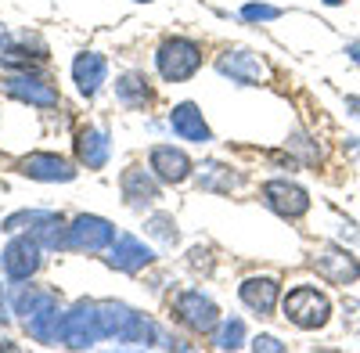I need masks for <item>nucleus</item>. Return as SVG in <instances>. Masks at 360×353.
Segmentation results:
<instances>
[{
    "label": "nucleus",
    "instance_id": "nucleus-1",
    "mask_svg": "<svg viewBox=\"0 0 360 353\" xmlns=\"http://www.w3.org/2000/svg\"><path fill=\"white\" fill-rule=\"evenodd\" d=\"M281 310H285V321H292L303 332H317L332 321V300L317 285H295L288 296H281Z\"/></svg>",
    "mask_w": 360,
    "mask_h": 353
},
{
    "label": "nucleus",
    "instance_id": "nucleus-2",
    "mask_svg": "<svg viewBox=\"0 0 360 353\" xmlns=\"http://www.w3.org/2000/svg\"><path fill=\"white\" fill-rule=\"evenodd\" d=\"M155 69L166 83H184L202 69V47L188 37H169L155 51Z\"/></svg>",
    "mask_w": 360,
    "mask_h": 353
},
{
    "label": "nucleus",
    "instance_id": "nucleus-3",
    "mask_svg": "<svg viewBox=\"0 0 360 353\" xmlns=\"http://www.w3.org/2000/svg\"><path fill=\"white\" fill-rule=\"evenodd\" d=\"M101 335V325H98V303L90 300H79L72 310L62 314V325H58V342L69 346V349H90Z\"/></svg>",
    "mask_w": 360,
    "mask_h": 353
},
{
    "label": "nucleus",
    "instance_id": "nucleus-4",
    "mask_svg": "<svg viewBox=\"0 0 360 353\" xmlns=\"http://www.w3.org/2000/svg\"><path fill=\"white\" fill-rule=\"evenodd\" d=\"M173 317H176L188 332H195V335H213L217 325L224 321L220 310H217V303L209 300V296H202L198 288L176 292V300H173Z\"/></svg>",
    "mask_w": 360,
    "mask_h": 353
},
{
    "label": "nucleus",
    "instance_id": "nucleus-5",
    "mask_svg": "<svg viewBox=\"0 0 360 353\" xmlns=\"http://www.w3.org/2000/svg\"><path fill=\"white\" fill-rule=\"evenodd\" d=\"M310 267L317 271V278H324L328 285H356L360 281V256L349 252L346 245H321L310 259Z\"/></svg>",
    "mask_w": 360,
    "mask_h": 353
},
{
    "label": "nucleus",
    "instance_id": "nucleus-6",
    "mask_svg": "<svg viewBox=\"0 0 360 353\" xmlns=\"http://www.w3.org/2000/svg\"><path fill=\"white\" fill-rule=\"evenodd\" d=\"M44 263V245L37 242V234H15L0 252V267L11 281H29Z\"/></svg>",
    "mask_w": 360,
    "mask_h": 353
},
{
    "label": "nucleus",
    "instance_id": "nucleus-7",
    "mask_svg": "<svg viewBox=\"0 0 360 353\" xmlns=\"http://www.w3.org/2000/svg\"><path fill=\"white\" fill-rule=\"evenodd\" d=\"M263 205L270 213L285 217V220H299V217H307V210H310V191L303 184L288 181V176H278V181L263 184Z\"/></svg>",
    "mask_w": 360,
    "mask_h": 353
},
{
    "label": "nucleus",
    "instance_id": "nucleus-8",
    "mask_svg": "<svg viewBox=\"0 0 360 353\" xmlns=\"http://www.w3.org/2000/svg\"><path fill=\"white\" fill-rule=\"evenodd\" d=\"M217 72L227 76L231 83H242V86H259L270 79L266 62L245 47H227L224 54H217Z\"/></svg>",
    "mask_w": 360,
    "mask_h": 353
},
{
    "label": "nucleus",
    "instance_id": "nucleus-9",
    "mask_svg": "<svg viewBox=\"0 0 360 353\" xmlns=\"http://www.w3.org/2000/svg\"><path fill=\"white\" fill-rule=\"evenodd\" d=\"M0 83H4V94H11L22 105H33V108H58V101H62L54 83L40 72H8Z\"/></svg>",
    "mask_w": 360,
    "mask_h": 353
},
{
    "label": "nucleus",
    "instance_id": "nucleus-10",
    "mask_svg": "<svg viewBox=\"0 0 360 353\" xmlns=\"http://www.w3.org/2000/svg\"><path fill=\"white\" fill-rule=\"evenodd\" d=\"M119 238L112 220L94 217V213H83L69 224V249L72 252H108L112 242Z\"/></svg>",
    "mask_w": 360,
    "mask_h": 353
},
{
    "label": "nucleus",
    "instance_id": "nucleus-11",
    "mask_svg": "<svg viewBox=\"0 0 360 353\" xmlns=\"http://www.w3.org/2000/svg\"><path fill=\"white\" fill-rule=\"evenodd\" d=\"M18 173L29 181H44V184H69L76 181V166L54 152H29L25 159H18Z\"/></svg>",
    "mask_w": 360,
    "mask_h": 353
},
{
    "label": "nucleus",
    "instance_id": "nucleus-12",
    "mask_svg": "<svg viewBox=\"0 0 360 353\" xmlns=\"http://www.w3.org/2000/svg\"><path fill=\"white\" fill-rule=\"evenodd\" d=\"M148 169H152L162 184H184L195 173V162L188 159V152L173 148V144H155L148 152Z\"/></svg>",
    "mask_w": 360,
    "mask_h": 353
},
{
    "label": "nucleus",
    "instance_id": "nucleus-13",
    "mask_svg": "<svg viewBox=\"0 0 360 353\" xmlns=\"http://www.w3.org/2000/svg\"><path fill=\"white\" fill-rule=\"evenodd\" d=\"M238 296H242V303L259 314V317H274L278 303H281V281L270 278V274H256V278H245L242 285H238Z\"/></svg>",
    "mask_w": 360,
    "mask_h": 353
},
{
    "label": "nucleus",
    "instance_id": "nucleus-14",
    "mask_svg": "<svg viewBox=\"0 0 360 353\" xmlns=\"http://www.w3.org/2000/svg\"><path fill=\"white\" fill-rule=\"evenodd\" d=\"M152 259H155V252L148 249L141 238H134V234H119V238L112 242V249H108V256H105L108 267H112V271H123V274L144 271Z\"/></svg>",
    "mask_w": 360,
    "mask_h": 353
},
{
    "label": "nucleus",
    "instance_id": "nucleus-15",
    "mask_svg": "<svg viewBox=\"0 0 360 353\" xmlns=\"http://www.w3.org/2000/svg\"><path fill=\"white\" fill-rule=\"evenodd\" d=\"M119 188H123V198L130 210H148V205H155L162 195H159V176L148 173L141 166H130L123 169V176H119Z\"/></svg>",
    "mask_w": 360,
    "mask_h": 353
},
{
    "label": "nucleus",
    "instance_id": "nucleus-16",
    "mask_svg": "<svg viewBox=\"0 0 360 353\" xmlns=\"http://www.w3.org/2000/svg\"><path fill=\"white\" fill-rule=\"evenodd\" d=\"M169 130L180 137V141H191V144H205L213 141V130H209L205 115L195 101H180L169 108Z\"/></svg>",
    "mask_w": 360,
    "mask_h": 353
},
{
    "label": "nucleus",
    "instance_id": "nucleus-17",
    "mask_svg": "<svg viewBox=\"0 0 360 353\" xmlns=\"http://www.w3.org/2000/svg\"><path fill=\"white\" fill-rule=\"evenodd\" d=\"M105 76H108V62H105L101 54H94V51L76 54V62H72V79H76V91H79L83 98H94V94L101 91Z\"/></svg>",
    "mask_w": 360,
    "mask_h": 353
},
{
    "label": "nucleus",
    "instance_id": "nucleus-18",
    "mask_svg": "<svg viewBox=\"0 0 360 353\" xmlns=\"http://www.w3.org/2000/svg\"><path fill=\"white\" fill-rule=\"evenodd\" d=\"M76 162L86 169H105L108 166V134L98 127H83L76 134Z\"/></svg>",
    "mask_w": 360,
    "mask_h": 353
},
{
    "label": "nucleus",
    "instance_id": "nucleus-19",
    "mask_svg": "<svg viewBox=\"0 0 360 353\" xmlns=\"http://www.w3.org/2000/svg\"><path fill=\"white\" fill-rule=\"evenodd\" d=\"M115 101L127 108H144L152 105V83L144 72H123L115 76Z\"/></svg>",
    "mask_w": 360,
    "mask_h": 353
},
{
    "label": "nucleus",
    "instance_id": "nucleus-20",
    "mask_svg": "<svg viewBox=\"0 0 360 353\" xmlns=\"http://www.w3.org/2000/svg\"><path fill=\"white\" fill-rule=\"evenodd\" d=\"M134 310L127 303H115V300H101L98 303V325H101V335L105 339H119L123 335V328L130 325Z\"/></svg>",
    "mask_w": 360,
    "mask_h": 353
},
{
    "label": "nucleus",
    "instance_id": "nucleus-21",
    "mask_svg": "<svg viewBox=\"0 0 360 353\" xmlns=\"http://www.w3.org/2000/svg\"><path fill=\"white\" fill-rule=\"evenodd\" d=\"M33 234H37V242L44 249H69V224H65V217H58V213H47L33 227Z\"/></svg>",
    "mask_w": 360,
    "mask_h": 353
},
{
    "label": "nucleus",
    "instance_id": "nucleus-22",
    "mask_svg": "<svg viewBox=\"0 0 360 353\" xmlns=\"http://www.w3.org/2000/svg\"><path fill=\"white\" fill-rule=\"evenodd\" d=\"M238 184H242V176L231 173V169L220 166V162H205V166L198 169V188H202V191H231V188H238Z\"/></svg>",
    "mask_w": 360,
    "mask_h": 353
},
{
    "label": "nucleus",
    "instance_id": "nucleus-23",
    "mask_svg": "<svg viewBox=\"0 0 360 353\" xmlns=\"http://www.w3.org/2000/svg\"><path fill=\"white\" fill-rule=\"evenodd\" d=\"M155 339H159L155 321H148L144 314H137V310H134L130 325L123 328V335H119L115 342H123V346H155Z\"/></svg>",
    "mask_w": 360,
    "mask_h": 353
},
{
    "label": "nucleus",
    "instance_id": "nucleus-24",
    "mask_svg": "<svg viewBox=\"0 0 360 353\" xmlns=\"http://www.w3.org/2000/svg\"><path fill=\"white\" fill-rule=\"evenodd\" d=\"M213 346L217 349H238L245 346V321L242 317H224L217 332H213Z\"/></svg>",
    "mask_w": 360,
    "mask_h": 353
},
{
    "label": "nucleus",
    "instance_id": "nucleus-25",
    "mask_svg": "<svg viewBox=\"0 0 360 353\" xmlns=\"http://www.w3.org/2000/svg\"><path fill=\"white\" fill-rule=\"evenodd\" d=\"M285 152H292L299 159V166H317L321 162V148H317V141H310L303 130H295L288 141H285Z\"/></svg>",
    "mask_w": 360,
    "mask_h": 353
},
{
    "label": "nucleus",
    "instance_id": "nucleus-26",
    "mask_svg": "<svg viewBox=\"0 0 360 353\" xmlns=\"http://www.w3.org/2000/svg\"><path fill=\"white\" fill-rule=\"evenodd\" d=\"M144 231L152 234V238H159L162 245H176V238H180L176 220H173L169 213H152V217L144 220Z\"/></svg>",
    "mask_w": 360,
    "mask_h": 353
},
{
    "label": "nucleus",
    "instance_id": "nucleus-27",
    "mask_svg": "<svg viewBox=\"0 0 360 353\" xmlns=\"http://www.w3.org/2000/svg\"><path fill=\"white\" fill-rule=\"evenodd\" d=\"M51 300V292H44V288H37V285H29V288H18L15 292V314L25 321L29 314H33L40 303H47Z\"/></svg>",
    "mask_w": 360,
    "mask_h": 353
},
{
    "label": "nucleus",
    "instance_id": "nucleus-28",
    "mask_svg": "<svg viewBox=\"0 0 360 353\" xmlns=\"http://www.w3.org/2000/svg\"><path fill=\"white\" fill-rule=\"evenodd\" d=\"M44 217H47V213H40V210H22V213H11V217L4 220V227H0V231H22V227H37Z\"/></svg>",
    "mask_w": 360,
    "mask_h": 353
},
{
    "label": "nucleus",
    "instance_id": "nucleus-29",
    "mask_svg": "<svg viewBox=\"0 0 360 353\" xmlns=\"http://www.w3.org/2000/svg\"><path fill=\"white\" fill-rule=\"evenodd\" d=\"M242 18L245 22H274V18H281V8H274V4H245Z\"/></svg>",
    "mask_w": 360,
    "mask_h": 353
},
{
    "label": "nucleus",
    "instance_id": "nucleus-30",
    "mask_svg": "<svg viewBox=\"0 0 360 353\" xmlns=\"http://www.w3.org/2000/svg\"><path fill=\"white\" fill-rule=\"evenodd\" d=\"M342 328L353 335L360 332V300H349V296L342 300Z\"/></svg>",
    "mask_w": 360,
    "mask_h": 353
},
{
    "label": "nucleus",
    "instance_id": "nucleus-31",
    "mask_svg": "<svg viewBox=\"0 0 360 353\" xmlns=\"http://www.w3.org/2000/svg\"><path fill=\"white\" fill-rule=\"evenodd\" d=\"M252 349H256V353H259V349H263V353H285L288 346H285L281 339H274V335H256V339H252Z\"/></svg>",
    "mask_w": 360,
    "mask_h": 353
},
{
    "label": "nucleus",
    "instance_id": "nucleus-32",
    "mask_svg": "<svg viewBox=\"0 0 360 353\" xmlns=\"http://www.w3.org/2000/svg\"><path fill=\"white\" fill-rule=\"evenodd\" d=\"M346 58H349V62L360 69V40H349V44H346Z\"/></svg>",
    "mask_w": 360,
    "mask_h": 353
},
{
    "label": "nucleus",
    "instance_id": "nucleus-33",
    "mask_svg": "<svg viewBox=\"0 0 360 353\" xmlns=\"http://www.w3.org/2000/svg\"><path fill=\"white\" fill-rule=\"evenodd\" d=\"M346 108H349V112L356 115V120H360V98H356V94H346Z\"/></svg>",
    "mask_w": 360,
    "mask_h": 353
},
{
    "label": "nucleus",
    "instance_id": "nucleus-34",
    "mask_svg": "<svg viewBox=\"0 0 360 353\" xmlns=\"http://www.w3.org/2000/svg\"><path fill=\"white\" fill-rule=\"evenodd\" d=\"M8 47H11V33H8V29H4V25H0V54H4Z\"/></svg>",
    "mask_w": 360,
    "mask_h": 353
},
{
    "label": "nucleus",
    "instance_id": "nucleus-35",
    "mask_svg": "<svg viewBox=\"0 0 360 353\" xmlns=\"http://www.w3.org/2000/svg\"><path fill=\"white\" fill-rule=\"evenodd\" d=\"M0 325H8V307H4V296H0Z\"/></svg>",
    "mask_w": 360,
    "mask_h": 353
},
{
    "label": "nucleus",
    "instance_id": "nucleus-36",
    "mask_svg": "<svg viewBox=\"0 0 360 353\" xmlns=\"http://www.w3.org/2000/svg\"><path fill=\"white\" fill-rule=\"evenodd\" d=\"M324 4H328V8H339V4H346V0H324Z\"/></svg>",
    "mask_w": 360,
    "mask_h": 353
},
{
    "label": "nucleus",
    "instance_id": "nucleus-37",
    "mask_svg": "<svg viewBox=\"0 0 360 353\" xmlns=\"http://www.w3.org/2000/svg\"><path fill=\"white\" fill-rule=\"evenodd\" d=\"M141 4H148V0H141Z\"/></svg>",
    "mask_w": 360,
    "mask_h": 353
}]
</instances>
